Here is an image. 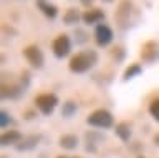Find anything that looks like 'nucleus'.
Here are the masks:
<instances>
[{
	"label": "nucleus",
	"mask_w": 159,
	"mask_h": 158,
	"mask_svg": "<svg viewBox=\"0 0 159 158\" xmlns=\"http://www.w3.org/2000/svg\"><path fill=\"white\" fill-rule=\"evenodd\" d=\"M96 62H98V53L88 48V50L75 53V55L70 58L68 67L73 73H84V72L91 70V68L96 65Z\"/></svg>",
	"instance_id": "nucleus-1"
},
{
	"label": "nucleus",
	"mask_w": 159,
	"mask_h": 158,
	"mask_svg": "<svg viewBox=\"0 0 159 158\" xmlns=\"http://www.w3.org/2000/svg\"><path fill=\"white\" fill-rule=\"evenodd\" d=\"M86 123L94 127V128H103V130H106V128L113 127L114 120H113V115L106 110V108H98V110L91 112L86 117Z\"/></svg>",
	"instance_id": "nucleus-2"
},
{
	"label": "nucleus",
	"mask_w": 159,
	"mask_h": 158,
	"mask_svg": "<svg viewBox=\"0 0 159 158\" xmlns=\"http://www.w3.org/2000/svg\"><path fill=\"white\" fill-rule=\"evenodd\" d=\"M58 105V97L55 93H40L35 97V107L43 115H52Z\"/></svg>",
	"instance_id": "nucleus-3"
},
{
	"label": "nucleus",
	"mask_w": 159,
	"mask_h": 158,
	"mask_svg": "<svg viewBox=\"0 0 159 158\" xmlns=\"http://www.w3.org/2000/svg\"><path fill=\"white\" fill-rule=\"evenodd\" d=\"M131 13H133V2L131 0H121L118 5V10L114 13V20H116L118 27L124 30V28L129 27V22H131Z\"/></svg>",
	"instance_id": "nucleus-4"
},
{
	"label": "nucleus",
	"mask_w": 159,
	"mask_h": 158,
	"mask_svg": "<svg viewBox=\"0 0 159 158\" xmlns=\"http://www.w3.org/2000/svg\"><path fill=\"white\" fill-rule=\"evenodd\" d=\"M139 57L144 63H152L159 58V42L157 40H148L141 45Z\"/></svg>",
	"instance_id": "nucleus-5"
},
{
	"label": "nucleus",
	"mask_w": 159,
	"mask_h": 158,
	"mask_svg": "<svg viewBox=\"0 0 159 158\" xmlns=\"http://www.w3.org/2000/svg\"><path fill=\"white\" fill-rule=\"evenodd\" d=\"M52 48H53V55L55 57L63 58L70 53V50H71V40H70V37L66 35V33H61V35H58L53 40Z\"/></svg>",
	"instance_id": "nucleus-6"
},
{
	"label": "nucleus",
	"mask_w": 159,
	"mask_h": 158,
	"mask_svg": "<svg viewBox=\"0 0 159 158\" xmlns=\"http://www.w3.org/2000/svg\"><path fill=\"white\" fill-rule=\"evenodd\" d=\"M23 57L27 58V62H28L33 68H42V67H43L45 57H43V52L40 50V47H37V45H28V47H25V48H23Z\"/></svg>",
	"instance_id": "nucleus-7"
},
{
	"label": "nucleus",
	"mask_w": 159,
	"mask_h": 158,
	"mask_svg": "<svg viewBox=\"0 0 159 158\" xmlns=\"http://www.w3.org/2000/svg\"><path fill=\"white\" fill-rule=\"evenodd\" d=\"M113 30L111 27H108L106 23H99L94 28V40L99 47H108L109 43L113 42Z\"/></svg>",
	"instance_id": "nucleus-8"
},
{
	"label": "nucleus",
	"mask_w": 159,
	"mask_h": 158,
	"mask_svg": "<svg viewBox=\"0 0 159 158\" xmlns=\"http://www.w3.org/2000/svg\"><path fill=\"white\" fill-rule=\"evenodd\" d=\"M81 20L86 23V25H94V23L99 25V22L104 20V12L101 8H96V7L88 8V10H84L81 13Z\"/></svg>",
	"instance_id": "nucleus-9"
},
{
	"label": "nucleus",
	"mask_w": 159,
	"mask_h": 158,
	"mask_svg": "<svg viewBox=\"0 0 159 158\" xmlns=\"http://www.w3.org/2000/svg\"><path fill=\"white\" fill-rule=\"evenodd\" d=\"M22 93H23V88L20 85H15V83H10V85L3 83L2 90H0V95H2V98H5V100H15V98H18Z\"/></svg>",
	"instance_id": "nucleus-10"
},
{
	"label": "nucleus",
	"mask_w": 159,
	"mask_h": 158,
	"mask_svg": "<svg viewBox=\"0 0 159 158\" xmlns=\"http://www.w3.org/2000/svg\"><path fill=\"white\" fill-rule=\"evenodd\" d=\"M23 140V135L17 130H7L2 133L0 136V141H2L3 146H8V145H18L20 141Z\"/></svg>",
	"instance_id": "nucleus-11"
},
{
	"label": "nucleus",
	"mask_w": 159,
	"mask_h": 158,
	"mask_svg": "<svg viewBox=\"0 0 159 158\" xmlns=\"http://www.w3.org/2000/svg\"><path fill=\"white\" fill-rule=\"evenodd\" d=\"M40 135H30V136H23V140L18 143V145H15L18 151H28V150H33L35 146L38 145L40 141Z\"/></svg>",
	"instance_id": "nucleus-12"
},
{
	"label": "nucleus",
	"mask_w": 159,
	"mask_h": 158,
	"mask_svg": "<svg viewBox=\"0 0 159 158\" xmlns=\"http://www.w3.org/2000/svg\"><path fill=\"white\" fill-rule=\"evenodd\" d=\"M58 145L63 150H75L78 146V136L73 135V133H65L58 138Z\"/></svg>",
	"instance_id": "nucleus-13"
},
{
	"label": "nucleus",
	"mask_w": 159,
	"mask_h": 158,
	"mask_svg": "<svg viewBox=\"0 0 159 158\" xmlns=\"http://www.w3.org/2000/svg\"><path fill=\"white\" fill-rule=\"evenodd\" d=\"M114 132H116V135L121 138L123 141H129V138H131V123L119 122L116 125V128H114Z\"/></svg>",
	"instance_id": "nucleus-14"
},
{
	"label": "nucleus",
	"mask_w": 159,
	"mask_h": 158,
	"mask_svg": "<svg viewBox=\"0 0 159 158\" xmlns=\"http://www.w3.org/2000/svg\"><path fill=\"white\" fill-rule=\"evenodd\" d=\"M37 5L40 7V10H42L48 18H55V17L58 15V8L55 7V5H52V3H47L45 0H38Z\"/></svg>",
	"instance_id": "nucleus-15"
},
{
	"label": "nucleus",
	"mask_w": 159,
	"mask_h": 158,
	"mask_svg": "<svg viewBox=\"0 0 159 158\" xmlns=\"http://www.w3.org/2000/svg\"><path fill=\"white\" fill-rule=\"evenodd\" d=\"M141 72H143V67L139 65V63H131V65H129L126 70H124V73H123V80H124V82L131 80V78L141 75Z\"/></svg>",
	"instance_id": "nucleus-16"
},
{
	"label": "nucleus",
	"mask_w": 159,
	"mask_h": 158,
	"mask_svg": "<svg viewBox=\"0 0 159 158\" xmlns=\"http://www.w3.org/2000/svg\"><path fill=\"white\" fill-rule=\"evenodd\" d=\"M80 20H81V15H80V12L76 8H68L63 15V22L66 23V25H75V23H78Z\"/></svg>",
	"instance_id": "nucleus-17"
},
{
	"label": "nucleus",
	"mask_w": 159,
	"mask_h": 158,
	"mask_svg": "<svg viewBox=\"0 0 159 158\" xmlns=\"http://www.w3.org/2000/svg\"><path fill=\"white\" fill-rule=\"evenodd\" d=\"M76 110H78L76 103H75L73 100H68V102H65L63 107H61V117L70 118V117H73L75 113H76Z\"/></svg>",
	"instance_id": "nucleus-18"
},
{
	"label": "nucleus",
	"mask_w": 159,
	"mask_h": 158,
	"mask_svg": "<svg viewBox=\"0 0 159 158\" xmlns=\"http://www.w3.org/2000/svg\"><path fill=\"white\" fill-rule=\"evenodd\" d=\"M149 113H151V117L159 123V97H156L151 103H149Z\"/></svg>",
	"instance_id": "nucleus-19"
},
{
	"label": "nucleus",
	"mask_w": 159,
	"mask_h": 158,
	"mask_svg": "<svg viewBox=\"0 0 159 158\" xmlns=\"http://www.w3.org/2000/svg\"><path fill=\"white\" fill-rule=\"evenodd\" d=\"M10 122H12V118H10L8 113L5 112V110L0 112V127H2V128H7V125H8Z\"/></svg>",
	"instance_id": "nucleus-20"
},
{
	"label": "nucleus",
	"mask_w": 159,
	"mask_h": 158,
	"mask_svg": "<svg viewBox=\"0 0 159 158\" xmlns=\"http://www.w3.org/2000/svg\"><path fill=\"white\" fill-rule=\"evenodd\" d=\"M111 53H113V57L116 58L118 62H119V60H123V57H124V50H123L121 47H114Z\"/></svg>",
	"instance_id": "nucleus-21"
},
{
	"label": "nucleus",
	"mask_w": 159,
	"mask_h": 158,
	"mask_svg": "<svg viewBox=\"0 0 159 158\" xmlns=\"http://www.w3.org/2000/svg\"><path fill=\"white\" fill-rule=\"evenodd\" d=\"M33 117H35V112H32V110H28L27 113H25V118H27V120H32Z\"/></svg>",
	"instance_id": "nucleus-22"
},
{
	"label": "nucleus",
	"mask_w": 159,
	"mask_h": 158,
	"mask_svg": "<svg viewBox=\"0 0 159 158\" xmlns=\"http://www.w3.org/2000/svg\"><path fill=\"white\" fill-rule=\"evenodd\" d=\"M80 2H81L84 7H89V5H91V3H93V0H80Z\"/></svg>",
	"instance_id": "nucleus-23"
},
{
	"label": "nucleus",
	"mask_w": 159,
	"mask_h": 158,
	"mask_svg": "<svg viewBox=\"0 0 159 158\" xmlns=\"http://www.w3.org/2000/svg\"><path fill=\"white\" fill-rule=\"evenodd\" d=\"M154 143L159 146V133H156V135H154Z\"/></svg>",
	"instance_id": "nucleus-24"
},
{
	"label": "nucleus",
	"mask_w": 159,
	"mask_h": 158,
	"mask_svg": "<svg viewBox=\"0 0 159 158\" xmlns=\"http://www.w3.org/2000/svg\"><path fill=\"white\" fill-rule=\"evenodd\" d=\"M57 158H68V156H66V155H58Z\"/></svg>",
	"instance_id": "nucleus-25"
},
{
	"label": "nucleus",
	"mask_w": 159,
	"mask_h": 158,
	"mask_svg": "<svg viewBox=\"0 0 159 158\" xmlns=\"http://www.w3.org/2000/svg\"><path fill=\"white\" fill-rule=\"evenodd\" d=\"M101 2H106V3H111L113 0H101Z\"/></svg>",
	"instance_id": "nucleus-26"
},
{
	"label": "nucleus",
	"mask_w": 159,
	"mask_h": 158,
	"mask_svg": "<svg viewBox=\"0 0 159 158\" xmlns=\"http://www.w3.org/2000/svg\"><path fill=\"white\" fill-rule=\"evenodd\" d=\"M138 158H144V156H138Z\"/></svg>",
	"instance_id": "nucleus-27"
},
{
	"label": "nucleus",
	"mask_w": 159,
	"mask_h": 158,
	"mask_svg": "<svg viewBox=\"0 0 159 158\" xmlns=\"http://www.w3.org/2000/svg\"><path fill=\"white\" fill-rule=\"evenodd\" d=\"M75 158H80V156H75Z\"/></svg>",
	"instance_id": "nucleus-28"
}]
</instances>
